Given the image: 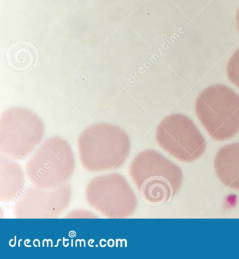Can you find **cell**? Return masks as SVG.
Listing matches in <instances>:
<instances>
[{
	"instance_id": "cell-1",
	"label": "cell",
	"mask_w": 239,
	"mask_h": 259,
	"mask_svg": "<svg viewBox=\"0 0 239 259\" xmlns=\"http://www.w3.org/2000/svg\"><path fill=\"white\" fill-rule=\"evenodd\" d=\"M129 175L142 200L152 206L171 202L183 181L180 168L152 149L137 154L130 163Z\"/></svg>"
},
{
	"instance_id": "cell-2",
	"label": "cell",
	"mask_w": 239,
	"mask_h": 259,
	"mask_svg": "<svg viewBox=\"0 0 239 259\" xmlns=\"http://www.w3.org/2000/svg\"><path fill=\"white\" fill-rule=\"evenodd\" d=\"M77 145L81 165L90 172L119 169L130 155V138L115 124L92 125L79 136Z\"/></svg>"
},
{
	"instance_id": "cell-3",
	"label": "cell",
	"mask_w": 239,
	"mask_h": 259,
	"mask_svg": "<svg viewBox=\"0 0 239 259\" xmlns=\"http://www.w3.org/2000/svg\"><path fill=\"white\" fill-rule=\"evenodd\" d=\"M195 113L210 137L216 141L232 139L239 132V95L223 84L208 87L195 101Z\"/></svg>"
},
{
	"instance_id": "cell-4",
	"label": "cell",
	"mask_w": 239,
	"mask_h": 259,
	"mask_svg": "<svg viewBox=\"0 0 239 259\" xmlns=\"http://www.w3.org/2000/svg\"><path fill=\"white\" fill-rule=\"evenodd\" d=\"M75 159L68 141L52 137L28 159L25 175L32 186L52 188L67 184L75 170Z\"/></svg>"
},
{
	"instance_id": "cell-5",
	"label": "cell",
	"mask_w": 239,
	"mask_h": 259,
	"mask_svg": "<svg viewBox=\"0 0 239 259\" xmlns=\"http://www.w3.org/2000/svg\"><path fill=\"white\" fill-rule=\"evenodd\" d=\"M43 135L44 124L37 114L27 108H10L0 119V153L12 159H25Z\"/></svg>"
},
{
	"instance_id": "cell-6",
	"label": "cell",
	"mask_w": 239,
	"mask_h": 259,
	"mask_svg": "<svg viewBox=\"0 0 239 259\" xmlns=\"http://www.w3.org/2000/svg\"><path fill=\"white\" fill-rule=\"evenodd\" d=\"M85 198L92 208L108 219H128L137 207V199L127 179L120 174L98 176L89 181Z\"/></svg>"
},
{
	"instance_id": "cell-7",
	"label": "cell",
	"mask_w": 239,
	"mask_h": 259,
	"mask_svg": "<svg viewBox=\"0 0 239 259\" xmlns=\"http://www.w3.org/2000/svg\"><path fill=\"white\" fill-rule=\"evenodd\" d=\"M156 140L164 151L182 162H195L206 150V142L197 125L187 116L173 114L159 123Z\"/></svg>"
},
{
	"instance_id": "cell-8",
	"label": "cell",
	"mask_w": 239,
	"mask_h": 259,
	"mask_svg": "<svg viewBox=\"0 0 239 259\" xmlns=\"http://www.w3.org/2000/svg\"><path fill=\"white\" fill-rule=\"evenodd\" d=\"M71 198L68 183L52 188L32 186L14 206V214L18 219H56L68 209Z\"/></svg>"
},
{
	"instance_id": "cell-9",
	"label": "cell",
	"mask_w": 239,
	"mask_h": 259,
	"mask_svg": "<svg viewBox=\"0 0 239 259\" xmlns=\"http://www.w3.org/2000/svg\"><path fill=\"white\" fill-rule=\"evenodd\" d=\"M214 169L224 186L239 191V143L225 145L217 150Z\"/></svg>"
},
{
	"instance_id": "cell-10",
	"label": "cell",
	"mask_w": 239,
	"mask_h": 259,
	"mask_svg": "<svg viewBox=\"0 0 239 259\" xmlns=\"http://www.w3.org/2000/svg\"><path fill=\"white\" fill-rule=\"evenodd\" d=\"M25 177L21 166L12 159L0 157V200L11 202L25 192Z\"/></svg>"
},
{
	"instance_id": "cell-11",
	"label": "cell",
	"mask_w": 239,
	"mask_h": 259,
	"mask_svg": "<svg viewBox=\"0 0 239 259\" xmlns=\"http://www.w3.org/2000/svg\"><path fill=\"white\" fill-rule=\"evenodd\" d=\"M227 75L229 81L239 89V49L228 61Z\"/></svg>"
},
{
	"instance_id": "cell-12",
	"label": "cell",
	"mask_w": 239,
	"mask_h": 259,
	"mask_svg": "<svg viewBox=\"0 0 239 259\" xmlns=\"http://www.w3.org/2000/svg\"><path fill=\"white\" fill-rule=\"evenodd\" d=\"M97 215H94L93 213L86 211V210H76V211L69 213V214L67 215L65 218L93 219L97 218Z\"/></svg>"
},
{
	"instance_id": "cell-13",
	"label": "cell",
	"mask_w": 239,
	"mask_h": 259,
	"mask_svg": "<svg viewBox=\"0 0 239 259\" xmlns=\"http://www.w3.org/2000/svg\"><path fill=\"white\" fill-rule=\"evenodd\" d=\"M236 24H237V28H238V30L239 31V9H238V10L237 11V14H236Z\"/></svg>"
}]
</instances>
